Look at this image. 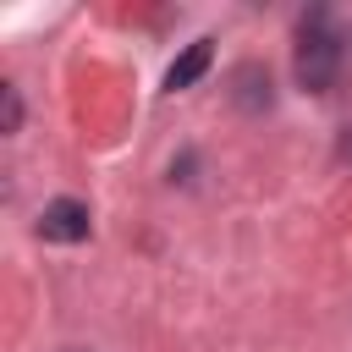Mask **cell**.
Masks as SVG:
<instances>
[{
    "instance_id": "cell-1",
    "label": "cell",
    "mask_w": 352,
    "mask_h": 352,
    "mask_svg": "<svg viewBox=\"0 0 352 352\" xmlns=\"http://www.w3.org/2000/svg\"><path fill=\"white\" fill-rule=\"evenodd\" d=\"M336 66H341V38L324 28V16H314L302 28V44H297V82L308 94H324L336 82Z\"/></svg>"
},
{
    "instance_id": "cell-2",
    "label": "cell",
    "mask_w": 352,
    "mask_h": 352,
    "mask_svg": "<svg viewBox=\"0 0 352 352\" xmlns=\"http://www.w3.org/2000/svg\"><path fill=\"white\" fill-rule=\"evenodd\" d=\"M38 236H44V242H82V236H88V204L55 198V204L38 214Z\"/></svg>"
},
{
    "instance_id": "cell-3",
    "label": "cell",
    "mask_w": 352,
    "mask_h": 352,
    "mask_svg": "<svg viewBox=\"0 0 352 352\" xmlns=\"http://www.w3.org/2000/svg\"><path fill=\"white\" fill-rule=\"evenodd\" d=\"M209 55H214V50H209V38H198V44H187V55H182V60H176V66L165 72V88H170V94H176V88H192V82L204 77V66H209Z\"/></svg>"
},
{
    "instance_id": "cell-4",
    "label": "cell",
    "mask_w": 352,
    "mask_h": 352,
    "mask_svg": "<svg viewBox=\"0 0 352 352\" xmlns=\"http://www.w3.org/2000/svg\"><path fill=\"white\" fill-rule=\"evenodd\" d=\"M236 104H242V110H264V104H270V72L242 66V72H236Z\"/></svg>"
},
{
    "instance_id": "cell-5",
    "label": "cell",
    "mask_w": 352,
    "mask_h": 352,
    "mask_svg": "<svg viewBox=\"0 0 352 352\" xmlns=\"http://www.w3.org/2000/svg\"><path fill=\"white\" fill-rule=\"evenodd\" d=\"M0 110H6V121H0V126H6V132H16V126H22V99H16V88H11V82L0 88Z\"/></svg>"
},
{
    "instance_id": "cell-6",
    "label": "cell",
    "mask_w": 352,
    "mask_h": 352,
    "mask_svg": "<svg viewBox=\"0 0 352 352\" xmlns=\"http://www.w3.org/2000/svg\"><path fill=\"white\" fill-rule=\"evenodd\" d=\"M346 160H352V138H346Z\"/></svg>"
}]
</instances>
